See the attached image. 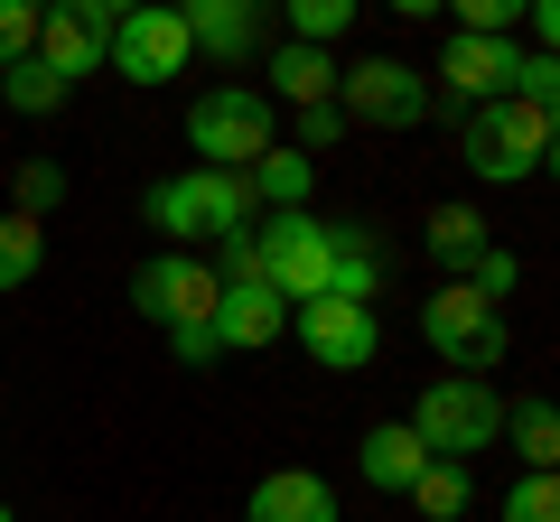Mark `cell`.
I'll list each match as a JSON object with an SVG mask.
<instances>
[{"instance_id": "cell-1", "label": "cell", "mask_w": 560, "mask_h": 522, "mask_svg": "<svg viewBox=\"0 0 560 522\" xmlns=\"http://www.w3.org/2000/svg\"><path fill=\"white\" fill-rule=\"evenodd\" d=\"M215 299H224L215 261L160 252V261H140V271H131V308H140L150 327H168L178 364H215V355H224V345H215Z\"/></svg>"}, {"instance_id": "cell-2", "label": "cell", "mask_w": 560, "mask_h": 522, "mask_svg": "<svg viewBox=\"0 0 560 522\" xmlns=\"http://www.w3.org/2000/svg\"><path fill=\"white\" fill-rule=\"evenodd\" d=\"M541 150H551V112H541V103H523V94L458 112V159H467V178H486V187L541 178Z\"/></svg>"}, {"instance_id": "cell-3", "label": "cell", "mask_w": 560, "mask_h": 522, "mask_svg": "<svg viewBox=\"0 0 560 522\" xmlns=\"http://www.w3.org/2000/svg\"><path fill=\"white\" fill-rule=\"evenodd\" d=\"M140 215L160 224L168 242H224V234L253 224V178L243 168H178V178H160L140 197Z\"/></svg>"}, {"instance_id": "cell-4", "label": "cell", "mask_w": 560, "mask_h": 522, "mask_svg": "<svg viewBox=\"0 0 560 522\" xmlns=\"http://www.w3.org/2000/svg\"><path fill=\"white\" fill-rule=\"evenodd\" d=\"M187 150L197 168H253L261 150H280V103L261 84H206L187 103Z\"/></svg>"}, {"instance_id": "cell-5", "label": "cell", "mask_w": 560, "mask_h": 522, "mask_svg": "<svg viewBox=\"0 0 560 522\" xmlns=\"http://www.w3.org/2000/svg\"><path fill=\"white\" fill-rule=\"evenodd\" d=\"M420 336H430V355H440L448 373H495V364L514 355V327H504V308L477 299L467 281H440L430 299H420Z\"/></svg>"}, {"instance_id": "cell-6", "label": "cell", "mask_w": 560, "mask_h": 522, "mask_svg": "<svg viewBox=\"0 0 560 522\" xmlns=\"http://www.w3.org/2000/svg\"><path fill=\"white\" fill-rule=\"evenodd\" d=\"M411 429L430 458H467L477 466V448H504V402L486 373H440L430 392L411 402Z\"/></svg>"}, {"instance_id": "cell-7", "label": "cell", "mask_w": 560, "mask_h": 522, "mask_svg": "<svg viewBox=\"0 0 560 522\" xmlns=\"http://www.w3.org/2000/svg\"><path fill=\"white\" fill-rule=\"evenodd\" d=\"M253 252H261V281L280 289V299H327V271H337V234H327L308 205H280V215L253 224Z\"/></svg>"}, {"instance_id": "cell-8", "label": "cell", "mask_w": 560, "mask_h": 522, "mask_svg": "<svg viewBox=\"0 0 560 522\" xmlns=\"http://www.w3.org/2000/svg\"><path fill=\"white\" fill-rule=\"evenodd\" d=\"M430 75L401 57H364V66H337V112L364 121V131H411V121H430Z\"/></svg>"}, {"instance_id": "cell-9", "label": "cell", "mask_w": 560, "mask_h": 522, "mask_svg": "<svg viewBox=\"0 0 560 522\" xmlns=\"http://www.w3.org/2000/svg\"><path fill=\"white\" fill-rule=\"evenodd\" d=\"M187 66H197V38H187L178 0H140V10L113 20V75L121 84H168Z\"/></svg>"}, {"instance_id": "cell-10", "label": "cell", "mask_w": 560, "mask_h": 522, "mask_svg": "<svg viewBox=\"0 0 560 522\" xmlns=\"http://www.w3.org/2000/svg\"><path fill=\"white\" fill-rule=\"evenodd\" d=\"M290 336L308 345L318 373H364V364L383 355V318L364 299H300L290 308Z\"/></svg>"}, {"instance_id": "cell-11", "label": "cell", "mask_w": 560, "mask_h": 522, "mask_svg": "<svg viewBox=\"0 0 560 522\" xmlns=\"http://www.w3.org/2000/svg\"><path fill=\"white\" fill-rule=\"evenodd\" d=\"M514 66H523V47L514 38H467V28H448V47H440V94H448V112H477V103H504L514 94Z\"/></svg>"}, {"instance_id": "cell-12", "label": "cell", "mask_w": 560, "mask_h": 522, "mask_svg": "<svg viewBox=\"0 0 560 522\" xmlns=\"http://www.w3.org/2000/svg\"><path fill=\"white\" fill-rule=\"evenodd\" d=\"M38 57L57 66L66 84H84L94 66H113V20H94L84 0H47L38 10Z\"/></svg>"}, {"instance_id": "cell-13", "label": "cell", "mask_w": 560, "mask_h": 522, "mask_svg": "<svg viewBox=\"0 0 560 522\" xmlns=\"http://www.w3.org/2000/svg\"><path fill=\"white\" fill-rule=\"evenodd\" d=\"M280 336H290V299L271 281H224V299H215V345L224 355H261Z\"/></svg>"}, {"instance_id": "cell-14", "label": "cell", "mask_w": 560, "mask_h": 522, "mask_svg": "<svg viewBox=\"0 0 560 522\" xmlns=\"http://www.w3.org/2000/svg\"><path fill=\"white\" fill-rule=\"evenodd\" d=\"M243 522H337V485L318 466H271L243 503Z\"/></svg>"}, {"instance_id": "cell-15", "label": "cell", "mask_w": 560, "mask_h": 522, "mask_svg": "<svg viewBox=\"0 0 560 522\" xmlns=\"http://www.w3.org/2000/svg\"><path fill=\"white\" fill-rule=\"evenodd\" d=\"M178 20H187V38H197V57L243 66L261 47V0H178Z\"/></svg>"}, {"instance_id": "cell-16", "label": "cell", "mask_w": 560, "mask_h": 522, "mask_svg": "<svg viewBox=\"0 0 560 522\" xmlns=\"http://www.w3.org/2000/svg\"><path fill=\"white\" fill-rule=\"evenodd\" d=\"M355 466H364V485H374V495H411V476L430 466V448H420L411 420H383V429H364Z\"/></svg>"}, {"instance_id": "cell-17", "label": "cell", "mask_w": 560, "mask_h": 522, "mask_svg": "<svg viewBox=\"0 0 560 522\" xmlns=\"http://www.w3.org/2000/svg\"><path fill=\"white\" fill-rule=\"evenodd\" d=\"M261 94L318 112V103H337V57H327V47H308V38H290V47L271 57V84H261Z\"/></svg>"}, {"instance_id": "cell-18", "label": "cell", "mask_w": 560, "mask_h": 522, "mask_svg": "<svg viewBox=\"0 0 560 522\" xmlns=\"http://www.w3.org/2000/svg\"><path fill=\"white\" fill-rule=\"evenodd\" d=\"M327 234H337L327 299H364V308H374V299H383V242H374V224H327Z\"/></svg>"}, {"instance_id": "cell-19", "label": "cell", "mask_w": 560, "mask_h": 522, "mask_svg": "<svg viewBox=\"0 0 560 522\" xmlns=\"http://www.w3.org/2000/svg\"><path fill=\"white\" fill-rule=\"evenodd\" d=\"M420 242H430V261H440L448 281H467V271H477V252H486V215H477V205H430Z\"/></svg>"}, {"instance_id": "cell-20", "label": "cell", "mask_w": 560, "mask_h": 522, "mask_svg": "<svg viewBox=\"0 0 560 522\" xmlns=\"http://www.w3.org/2000/svg\"><path fill=\"white\" fill-rule=\"evenodd\" d=\"M243 178H253V205H261V215H280V205H308V187H318V159H308V150H261Z\"/></svg>"}, {"instance_id": "cell-21", "label": "cell", "mask_w": 560, "mask_h": 522, "mask_svg": "<svg viewBox=\"0 0 560 522\" xmlns=\"http://www.w3.org/2000/svg\"><path fill=\"white\" fill-rule=\"evenodd\" d=\"M504 448H514L523 466H560V402H541V392L504 402Z\"/></svg>"}, {"instance_id": "cell-22", "label": "cell", "mask_w": 560, "mask_h": 522, "mask_svg": "<svg viewBox=\"0 0 560 522\" xmlns=\"http://www.w3.org/2000/svg\"><path fill=\"white\" fill-rule=\"evenodd\" d=\"M66 94H75V84H66L47 57H20V66H0V103H10L20 121H47V112H66Z\"/></svg>"}, {"instance_id": "cell-23", "label": "cell", "mask_w": 560, "mask_h": 522, "mask_svg": "<svg viewBox=\"0 0 560 522\" xmlns=\"http://www.w3.org/2000/svg\"><path fill=\"white\" fill-rule=\"evenodd\" d=\"M411 503H420V522H458L467 503H477V476H467V458H430L411 476Z\"/></svg>"}, {"instance_id": "cell-24", "label": "cell", "mask_w": 560, "mask_h": 522, "mask_svg": "<svg viewBox=\"0 0 560 522\" xmlns=\"http://www.w3.org/2000/svg\"><path fill=\"white\" fill-rule=\"evenodd\" d=\"M38 271H47V224L10 205V215H0V289H28Z\"/></svg>"}, {"instance_id": "cell-25", "label": "cell", "mask_w": 560, "mask_h": 522, "mask_svg": "<svg viewBox=\"0 0 560 522\" xmlns=\"http://www.w3.org/2000/svg\"><path fill=\"white\" fill-rule=\"evenodd\" d=\"M290 10V38H308V47H337L346 28H355V10L364 0H280Z\"/></svg>"}, {"instance_id": "cell-26", "label": "cell", "mask_w": 560, "mask_h": 522, "mask_svg": "<svg viewBox=\"0 0 560 522\" xmlns=\"http://www.w3.org/2000/svg\"><path fill=\"white\" fill-rule=\"evenodd\" d=\"M10 205L47 224V215L66 205V168H57V159H20V168H10Z\"/></svg>"}, {"instance_id": "cell-27", "label": "cell", "mask_w": 560, "mask_h": 522, "mask_svg": "<svg viewBox=\"0 0 560 522\" xmlns=\"http://www.w3.org/2000/svg\"><path fill=\"white\" fill-rule=\"evenodd\" d=\"M504 522H560V466H523L504 495Z\"/></svg>"}, {"instance_id": "cell-28", "label": "cell", "mask_w": 560, "mask_h": 522, "mask_svg": "<svg viewBox=\"0 0 560 522\" xmlns=\"http://www.w3.org/2000/svg\"><path fill=\"white\" fill-rule=\"evenodd\" d=\"M440 10H448V20L467 28V38H514L533 0H440Z\"/></svg>"}, {"instance_id": "cell-29", "label": "cell", "mask_w": 560, "mask_h": 522, "mask_svg": "<svg viewBox=\"0 0 560 522\" xmlns=\"http://www.w3.org/2000/svg\"><path fill=\"white\" fill-rule=\"evenodd\" d=\"M514 94H523V103H541V112H551V131H560V57H551V47H523Z\"/></svg>"}, {"instance_id": "cell-30", "label": "cell", "mask_w": 560, "mask_h": 522, "mask_svg": "<svg viewBox=\"0 0 560 522\" xmlns=\"http://www.w3.org/2000/svg\"><path fill=\"white\" fill-rule=\"evenodd\" d=\"M38 10H47V0H0V66L38 57Z\"/></svg>"}, {"instance_id": "cell-31", "label": "cell", "mask_w": 560, "mask_h": 522, "mask_svg": "<svg viewBox=\"0 0 560 522\" xmlns=\"http://www.w3.org/2000/svg\"><path fill=\"white\" fill-rule=\"evenodd\" d=\"M467 289H477V299H514V289H523V261L514 252H495V242H486V252H477V271H467Z\"/></svg>"}, {"instance_id": "cell-32", "label": "cell", "mask_w": 560, "mask_h": 522, "mask_svg": "<svg viewBox=\"0 0 560 522\" xmlns=\"http://www.w3.org/2000/svg\"><path fill=\"white\" fill-rule=\"evenodd\" d=\"M337 141H346V112H337V103L300 112V150H308V159H318V150H337Z\"/></svg>"}, {"instance_id": "cell-33", "label": "cell", "mask_w": 560, "mask_h": 522, "mask_svg": "<svg viewBox=\"0 0 560 522\" xmlns=\"http://www.w3.org/2000/svg\"><path fill=\"white\" fill-rule=\"evenodd\" d=\"M523 20H533V28H541V47H551V57H560V0H533Z\"/></svg>"}, {"instance_id": "cell-34", "label": "cell", "mask_w": 560, "mask_h": 522, "mask_svg": "<svg viewBox=\"0 0 560 522\" xmlns=\"http://www.w3.org/2000/svg\"><path fill=\"white\" fill-rule=\"evenodd\" d=\"M430 10H440V0H393V20H430Z\"/></svg>"}, {"instance_id": "cell-35", "label": "cell", "mask_w": 560, "mask_h": 522, "mask_svg": "<svg viewBox=\"0 0 560 522\" xmlns=\"http://www.w3.org/2000/svg\"><path fill=\"white\" fill-rule=\"evenodd\" d=\"M84 10H94V20H121V10H140V0H84Z\"/></svg>"}, {"instance_id": "cell-36", "label": "cell", "mask_w": 560, "mask_h": 522, "mask_svg": "<svg viewBox=\"0 0 560 522\" xmlns=\"http://www.w3.org/2000/svg\"><path fill=\"white\" fill-rule=\"evenodd\" d=\"M541 168H551V187H560V131H551V150H541Z\"/></svg>"}, {"instance_id": "cell-37", "label": "cell", "mask_w": 560, "mask_h": 522, "mask_svg": "<svg viewBox=\"0 0 560 522\" xmlns=\"http://www.w3.org/2000/svg\"><path fill=\"white\" fill-rule=\"evenodd\" d=\"M0 522H20V513H10V503H0Z\"/></svg>"}]
</instances>
